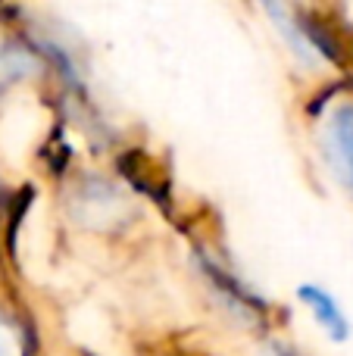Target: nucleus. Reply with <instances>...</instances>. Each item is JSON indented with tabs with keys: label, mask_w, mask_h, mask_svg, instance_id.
Segmentation results:
<instances>
[{
	"label": "nucleus",
	"mask_w": 353,
	"mask_h": 356,
	"mask_svg": "<svg viewBox=\"0 0 353 356\" xmlns=\"http://www.w3.org/2000/svg\"><path fill=\"white\" fill-rule=\"evenodd\" d=\"M204 272H206V275L213 278V282L219 284V291H222V294L229 297L231 303H238V307L250 309V313H263V303L256 300V297L250 294V291L244 288L241 282H238V278H231V275H229V272H225V269H219V266L213 263V259H204Z\"/></svg>",
	"instance_id": "7ed1b4c3"
},
{
	"label": "nucleus",
	"mask_w": 353,
	"mask_h": 356,
	"mask_svg": "<svg viewBox=\"0 0 353 356\" xmlns=\"http://www.w3.org/2000/svg\"><path fill=\"white\" fill-rule=\"evenodd\" d=\"M331 141H335V150L341 156L344 169L350 172V181H353V106L341 110L335 116V125H331Z\"/></svg>",
	"instance_id": "20e7f679"
},
{
	"label": "nucleus",
	"mask_w": 353,
	"mask_h": 356,
	"mask_svg": "<svg viewBox=\"0 0 353 356\" xmlns=\"http://www.w3.org/2000/svg\"><path fill=\"white\" fill-rule=\"evenodd\" d=\"M13 341H10V334H6V328H0V356H13Z\"/></svg>",
	"instance_id": "39448f33"
},
{
	"label": "nucleus",
	"mask_w": 353,
	"mask_h": 356,
	"mask_svg": "<svg viewBox=\"0 0 353 356\" xmlns=\"http://www.w3.org/2000/svg\"><path fill=\"white\" fill-rule=\"evenodd\" d=\"M300 300L306 303V307L316 313V319L322 322V328L331 334L335 341H344L347 338V322H344L341 309L335 307V300H331L325 291L313 288V284H306V288H300Z\"/></svg>",
	"instance_id": "f257e3e1"
},
{
	"label": "nucleus",
	"mask_w": 353,
	"mask_h": 356,
	"mask_svg": "<svg viewBox=\"0 0 353 356\" xmlns=\"http://www.w3.org/2000/svg\"><path fill=\"white\" fill-rule=\"evenodd\" d=\"M119 166H122V172L129 175L141 191H147V194H154L160 203H166V181L156 178V172L150 175V160L144 154H138V150L135 154H125L122 160H119Z\"/></svg>",
	"instance_id": "f03ea898"
}]
</instances>
